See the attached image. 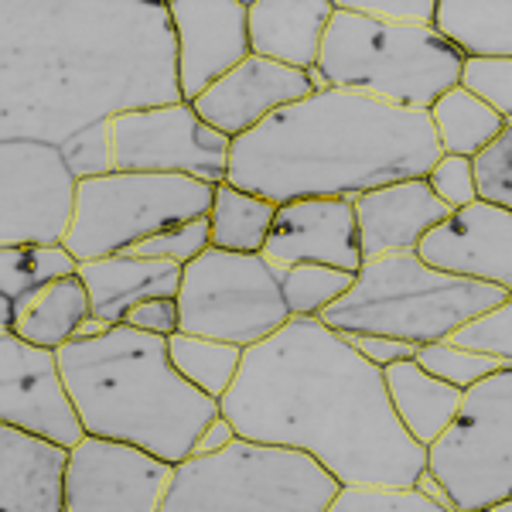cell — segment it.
Instances as JSON below:
<instances>
[{
    "label": "cell",
    "instance_id": "39",
    "mask_svg": "<svg viewBox=\"0 0 512 512\" xmlns=\"http://www.w3.org/2000/svg\"><path fill=\"white\" fill-rule=\"evenodd\" d=\"M130 328L158 338H171L181 332V311H178V297H151V301L137 304L127 318Z\"/></svg>",
    "mask_w": 512,
    "mask_h": 512
},
{
    "label": "cell",
    "instance_id": "41",
    "mask_svg": "<svg viewBox=\"0 0 512 512\" xmlns=\"http://www.w3.org/2000/svg\"><path fill=\"white\" fill-rule=\"evenodd\" d=\"M236 427L229 424L226 417H219V420H212V427L209 431L202 434V441H198V448H195V454H216V451H222V448H229V444L236 441ZM192 454V458H195Z\"/></svg>",
    "mask_w": 512,
    "mask_h": 512
},
{
    "label": "cell",
    "instance_id": "2",
    "mask_svg": "<svg viewBox=\"0 0 512 512\" xmlns=\"http://www.w3.org/2000/svg\"><path fill=\"white\" fill-rule=\"evenodd\" d=\"M222 417L239 437L304 451L338 485H417L431 451L400 424L383 369L321 318H291L253 345Z\"/></svg>",
    "mask_w": 512,
    "mask_h": 512
},
{
    "label": "cell",
    "instance_id": "38",
    "mask_svg": "<svg viewBox=\"0 0 512 512\" xmlns=\"http://www.w3.org/2000/svg\"><path fill=\"white\" fill-rule=\"evenodd\" d=\"M349 11L390 28H434L437 0H342Z\"/></svg>",
    "mask_w": 512,
    "mask_h": 512
},
{
    "label": "cell",
    "instance_id": "3",
    "mask_svg": "<svg viewBox=\"0 0 512 512\" xmlns=\"http://www.w3.org/2000/svg\"><path fill=\"white\" fill-rule=\"evenodd\" d=\"M444 158L427 110L321 89L233 140L229 185L274 205L427 178Z\"/></svg>",
    "mask_w": 512,
    "mask_h": 512
},
{
    "label": "cell",
    "instance_id": "15",
    "mask_svg": "<svg viewBox=\"0 0 512 512\" xmlns=\"http://www.w3.org/2000/svg\"><path fill=\"white\" fill-rule=\"evenodd\" d=\"M178 38V86L185 103L239 69L253 55L250 4L239 0H171Z\"/></svg>",
    "mask_w": 512,
    "mask_h": 512
},
{
    "label": "cell",
    "instance_id": "25",
    "mask_svg": "<svg viewBox=\"0 0 512 512\" xmlns=\"http://www.w3.org/2000/svg\"><path fill=\"white\" fill-rule=\"evenodd\" d=\"M434 31L465 59H512V0H437Z\"/></svg>",
    "mask_w": 512,
    "mask_h": 512
},
{
    "label": "cell",
    "instance_id": "40",
    "mask_svg": "<svg viewBox=\"0 0 512 512\" xmlns=\"http://www.w3.org/2000/svg\"><path fill=\"white\" fill-rule=\"evenodd\" d=\"M349 345L379 369H390L396 362H407L417 355V345L396 342V338H383V335H349Z\"/></svg>",
    "mask_w": 512,
    "mask_h": 512
},
{
    "label": "cell",
    "instance_id": "24",
    "mask_svg": "<svg viewBox=\"0 0 512 512\" xmlns=\"http://www.w3.org/2000/svg\"><path fill=\"white\" fill-rule=\"evenodd\" d=\"M383 376L400 424L407 427V434L417 444H424L431 451L444 437V431L454 424L461 403H465V393L458 386L431 376L417 359L396 362V366L383 369Z\"/></svg>",
    "mask_w": 512,
    "mask_h": 512
},
{
    "label": "cell",
    "instance_id": "30",
    "mask_svg": "<svg viewBox=\"0 0 512 512\" xmlns=\"http://www.w3.org/2000/svg\"><path fill=\"white\" fill-rule=\"evenodd\" d=\"M355 284V274L335 267H304L280 270V287H284V301L291 308V318H321L342 294H349Z\"/></svg>",
    "mask_w": 512,
    "mask_h": 512
},
{
    "label": "cell",
    "instance_id": "9",
    "mask_svg": "<svg viewBox=\"0 0 512 512\" xmlns=\"http://www.w3.org/2000/svg\"><path fill=\"white\" fill-rule=\"evenodd\" d=\"M181 332L253 349L291 321L280 270L260 253H226L209 246L185 267L178 291Z\"/></svg>",
    "mask_w": 512,
    "mask_h": 512
},
{
    "label": "cell",
    "instance_id": "43",
    "mask_svg": "<svg viewBox=\"0 0 512 512\" xmlns=\"http://www.w3.org/2000/svg\"><path fill=\"white\" fill-rule=\"evenodd\" d=\"M485 512H512V499L499 502V506H492V509H485Z\"/></svg>",
    "mask_w": 512,
    "mask_h": 512
},
{
    "label": "cell",
    "instance_id": "35",
    "mask_svg": "<svg viewBox=\"0 0 512 512\" xmlns=\"http://www.w3.org/2000/svg\"><path fill=\"white\" fill-rule=\"evenodd\" d=\"M209 246H212V229H209V216H205V219L185 222V226H175V229H168V233L147 239V243H140L134 253L188 267V263H195Z\"/></svg>",
    "mask_w": 512,
    "mask_h": 512
},
{
    "label": "cell",
    "instance_id": "27",
    "mask_svg": "<svg viewBox=\"0 0 512 512\" xmlns=\"http://www.w3.org/2000/svg\"><path fill=\"white\" fill-rule=\"evenodd\" d=\"M277 205L260 195H250L243 188L216 185V198H212L209 229L212 246L226 253H263L274 226Z\"/></svg>",
    "mask_w": 512,
    "mask_h": 512
},
{
    "label": "cell",
    "instance_id": "17",
    "mask_svg": "<svg viewBox=\"0 0 512 512\" xmlns=\"http://www.w3.org/2000/svg\"><path fill=\"white\" fill-rule=\"evenodd\" d=\"M321 89H325V82H321L318 72L287 69L280 62L250 55L226 79H219L212 89H205L192 106L212 130L236 140L256 130L274 113L321 93Z\"/></svg>",
    "mask_w": 512,
    "mask_h": 512
},
{
    "label": "cell",
    "instance_id": "8",
    "mask_svg": "<svg viewBox=\"0 0 512 512\" xmlns=\"http://www.w3.org/2000/svg\"><path fill=\"white\" fill-rule=\"evenodd\" d=\"M216 185L185 175H110L82 178L76 222L65 250L79 263L134 253L140 243L212 212Z\"/></svg>",
    "mask_w": 512,
    "mask_h": 512
},
{
    "label": "cell",
    "instance_id": "13",
    "mask_svg": "<svg viewBox=\"0 0 512 512\" xmlns=\"http://www.w3.org/2000/svg\"><path fill=\"white\" fill-rule=\"evenodd\" d=\"M0 424L45 437L69 451L86 441L89 434L65 386L59 352L38 349L14 332H4L0 338Z\"/></svg>",
    "mask_w": 512,
    "mask_h": 512
},
{
    "label": "cell",
    "instance_id": "33",
    "mask_svg": "<svg viewBox=\"0 0 512 512\" xmlns=\"http://www.w3.org/2000/svg\"><path fill=\"white\" fill-rule=\"evenodd\" d=\"M478 202L512 212V123L475 158Z\"/></svg>",
    "mask_w": 512,
    "mask_h": 512
},
{
    "label": "cell",
    "instance_id": "26",
    "mask_svg": "<svg viewBox=\"0 0 512 512\" xmlns=\"http://www.w3.org/2000/svg\"><path fill=\"white\" fill-rule=\"evenodd\" d=\"M427 113H431L437 144H441V151L451 154V158L475 161L478 154L506 130V120H502L489 103H482L475 93H468L461 82L437 99Z\"/></svg>",
    "mask_w": 512,
    "mask_h": 512
},
{
    "label": "cell",
    "instance_id": "29",
    "mask_svg": "<svg viewBox=\"0 0 512 512\" xmlns=\"http://www.w3.org/2000/svg\"><path fill=\"white\" fill-rule=\"evenodd\" d=\"M76 274L79 260L65 246H11L0 250V301L21 304Z\"/></svg>",
    "mask_w": 512,
    "mask_h": 512
},
{
    "label": "cell",
    "instance_id": "12",
    "mask_svg": "<svg viewBox=\"0 0 512 512\" xmlns=\"http://www.w3.org/2000/svg\"><path fill=\"white\" fill-rule=\"evenodd\" d=\"M0 181V250L65 246L76 222L79 175L59 147L38 140H4Z\"/></svg>",
    "mask_w": 512,
    "mask_h": 512
},
{
    "label": "cell",
    "instance_id": "7",
    "mask_svg": "<svg viewBox=\"0 0 512 512\" xmlns=\"http://www.w3.org/2000/svg\"><path fill=\"white\" fill-rule=\"evenodd\" d=\"M338 489L311 454L236 437L175 465L161 512H328Z\"/></svg>",
    "mask_w": 512,
    "mask_h": 512
},
{
    "label": "cell",
    "instance_id": "28",
    "mask_svg": "<svg viewBox=\"0 0 512 512\" xmlns=\"http://www.w3.org/2000/svg\"><path fill=\"white\" fill-rule=\"evenodd\" d=\"M168 352L171 362L195 390H202L205 396L222 403V396L233 390L239 366H243L246 349L229 342H216V338H202V335H171L168 338Z\"/></svg>",
    "mask_w": 512,
    "mask_h": 512
},
{
    "label": "cell",
    "instance_id": "10",
    "mask_svg": "<svg viewBox=\"0 0 512 512\" xmlns=\"http://www.w3.org/2000/svg\"><path fill=\"white\" fill-rule=\"evenodd\" d=\"M427 468L454 512H485L512 499V366L465 393Z\"/></svg>",
    "mask_w": 512,
    "mask_h": 512
},
{
    "label": "cell",
    "instance_id": "20",
    "mask_svg": "<svg viewBox=\"0 0 512 512\" xmlns=\"http://www.w3.org/2000/svg\"><path fill=\"white\" fill-rule=\"evenodd\" d=\"M69 448L0 427V512H65Z\"/></svg>",
    "mask_w": 512,
    "mask_h": 512
},
{
    "label": "cell",
    "instance_id": "6",
    "mask_svg": "<svg viewBox=\"0 0 512 512\" xmlns=\"http://www.w3.org/2000/svg\"><path fill=\"white\" fill-rule=\"evenodd\" d=\"M465 55L434 28H390L335 0L318 76L325 89H345L390 106L431 110L461 82Z\"/></svg>",
    "mask_w": 512,
    "mask_h": 512
},
{
    "label": "cell",
    "instance_id": "42",
    "mask_svg": "<svg viewBox=\"0 0 512 512\" xmlns=\"http://www.w3.org/2000/svg\"><path fill=\"white\" fill-rule=\"evenodd\" d=\"M417 489H420V492H424V495H431V499H434V502H444V506H451V502H448V492H444V485H441V482H437V478L431 475V468H427V472H424V475H420Z\"/></svg>",
    "mask_w": 512,
    "mask_h": 512
},
{
    "label": "cell",
    "instance_id": "34",
    "mask_svg": "<svg viewBox=\"0 0 512 512\" xmlns=\"http://www.w3.org/2000/svg\"><path fill=\"white\" fill-rule=\"evenodd\" d=\"M461 86L512 123V59H465Z\"/></svg>",
    "mask_w": 512,
    "mask_h": 512
},
{
    "label": "cell",
    "instance_id": "21",
    "mask_svg": "<svg viewBox=\"0 0 512 512\" xmlns=\"http://www.w3.org/2000/svg\"><path fill=\"white\" fill-rule=\"evenodd\" d=\"M79 277L89 291L93 318L113 328L127 325L130 311L151 297H178L185 267L168 260H151V256L120 253L79 263Z\"/></svg>",
    "mask_w": 512,
    "mask_h": 512
},
{
    "label": "cell",
    "instance_id": "11",
    "mask_svg": "<svg viewBox=\"0 0 512 512\" xmlns=\"http://www.w3.org/2000/svg\"><path fill=\"white\" fill-rule=\"evenodd\" d=\"M110 171L134 175H185L226 185L233 140L195 113L192 103L158 106L117 117L106 127Z\"/></svg>",
    "mask_w": 512,
    "mask_h": 512
},
{
    "label": "cell",
    "instance_id": "18",
    "mask_svg": "<svg viewBox=\"0 0 512 512\" xmlns=\"http://www.w3.org/2000/svg\"><path fill=\"white\" fill-rule=\"evenodd\" d=\"M417 256L427 267L512 297V212L489 202L465 205L420 239Z\"/></svg>",
    "mask_w": 512,
    "mask_h": 512
},
{
    "label": "cell",
    "instance_id": "19",
    "mask_svg": "<svg viewBox=\"0 0 512 512\" xmlns=\"http://www.w3.org/2000/svg\"><path fill=\"white\" fill-rule=\"evenodd\" d=\"M355 222L366 260L393 253H417L420 239L441 226L451 209L441 202L427 178L396 181L355 198Z\"/></svg>",
    "mask_w": 512,
    "mask_h": 512
},
{
    "label": "cell",
    "instance_id": "22",
    "mask_svg": "<svg viewBox=\"0 0 512 512\" xmlns=\"http://www.w3.org/2000/svg\"><path fill=\"white\" fill-rule=\"evenodd\" d=\"M335 0H253L250 45L253 55L287 69L315 72L325 48Z\"/></svg>",
    "mask_w": 512,
    "mask_h": 512
},
{
    "label": "cell",
    "instance_id": "5",
    "mask_svg": "<svg viewBox=\"0 0 512 512\" xmlns=\"http://www.w3.org/2000/svg\"><path fill=\"white\" fill-rule=\"evenodd\" d=\"M509 294L434 270L417 253H393L366 260L349 294L321 315L338 335H383L407 345L451 342L461 328L489 315Z\"/></svg>",
    "mask_w": 512,
    "mask_h": 512
},
{
    "label": "cell",
    "instance_id": "16",
    "mask_svg": "<svg viewBox=\"0 0 512 512\" xmlns=\"http://www.w3.org/2000/svg\"><path fill=\"white\" fill-rule=\"evenodd\" d=\"M263 260L277 270L304 267H335L359 274L366 256L359 243V222L349 198H301V202L277 205Z\"/></svg>",
    "mask_w": 512,
    "mask_h": 512
},
{
    "label": "cell",
    "instance_id": "14",
    "mask_svg": "<svg viewBox=\"0 0 512 512\" xmlns=\"http://www.w3.org/2000/svg\"><path fill=\"white\" fill-rule=\"evenodd\" d=\"M175 465L130 444L86 437L69 454L65 512H161Z\"/></svg>",
    "mask_w": 512,
    "mask_h": 512
},
{
    "label": "cell",
    "instance_id": "4",
    "mask_svg": "<svg viewBox=\"0 0 512 512\" xmlns=\"http://www.w3.org/2000/svg\"><path fill=\"white\" fill-rule=\"evenodd\" d=\"M59 366L89 437L130 444L168 465L192 458L222 417L219 400L175 369L168 338L130 325L72 338L59 349Z\"/></svg>",
    "mask_w": 512,
    "mask_h": 512
},
{
    "label": "cell",
    "instance_id": "37",
    "mask_svg": "<svg viewBox=\"0 0 512 512\" xmlns=\"http://www.w3.org/2000/svg\"><path fill=\"white\" fill-rule=\"evenodd\" d=\"M427 185H431V192L441 198L451 212L478 202V181H475L472 158H451V154H444L431 168V175H427Z\"/></svg>",
    "mask_w": 512,
    "mask_h": 512
},
{
    "label": "cell",
    "instance_id": "32",
    "mask_svg": "<svg viewBox=\"0 0 512 512\" xmlns=\"http://www.w3.org/2000/svg\"><path fill=\"white\" fill-rule=\"evenodd\" d=\"M328 512H454L417 485H342Z\"/></svg>",
    "mask_w": 512,
    "mask_h": 512
},
{
    "label": "cell",
    "instance_id": "23",
    "mask_svg": "<svg viewBox=\"0 0 512 512\" xmlns=\"http://www.w3.org/2000/svg\"><path fill=\"white\" fill-rule=\"evenodd\" d=\"M4 304V332H14L38 349L59 352L93 321V304L82 277H65L21 304Z\"/></svg>",
    "mask_w": 512,
    "mask_h": 512
},
{
    "label": "cell",
    "instance_id": "31",
    "mask_svg": "<svg viewBox=\"0 0 512 512\" xmlns=\"http://www.w3.org/2000/svg\"><path fill=\"white\" fill-rule=\"evenodd\" d=\"M414 359L427 369L431 376L444 379V383L458 386L461 393H468L472 386H478L482 379H489L502 369H509V362L495 359V355L475 352V349H461L454 342H434L417 349Z\"/></svg>",
    "mask_w": 512,
    "mask_h": 512
},
{
    "label": "cell",
    "instance_id": "1",
    "mask_svg": "<svg viewBox=\"0 0 512 512\" xmlns=\"http://www.w3.org/2000/svg\"><path fill=\"white\" fill-rule=\"evenodd\" d=\"M0 137L52 144L82 178L110 175L106 127L185 103L161 0H4Z\"/></svg>",
    "mask_w": 512,
    "mask_h": 512
},
{
    "label": "cell",
    "instance_id": "36",
    "mask_svg": "<svg viewBox=\"0 0 512 512\" xmlns=\"http://www.w3.org/2000/svg\"><path fill=\"white\" fill-rule=\"evenodd\" d=\"M451 342L461 345V349L495 355V359H502L512 366V297L506 304H499L495 311H489V315L472 321L468 328H461Z\"/></svg>",
    "mask_w": 512,
    "mask_h": 512
}]
</instances>
